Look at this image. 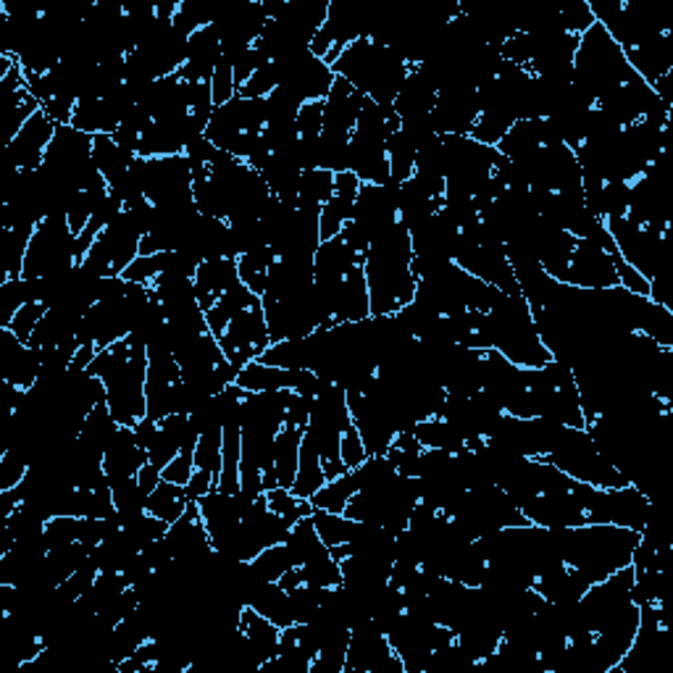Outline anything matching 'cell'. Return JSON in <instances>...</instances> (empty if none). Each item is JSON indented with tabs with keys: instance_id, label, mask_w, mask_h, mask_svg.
Returning a JSON list of instances; mask_svg holds the SVG:
<instances>
[{
	"instance_id": "ee69618b",
	"label": "cell",
	"mask_w": 673,
	"mask_h": 673,
	"mask_svg": "<svg viewBox=\"0 0 673 673\" xmlns=\"http://www.w3.org/2000/svg\"><path fill=\"white\" fill-rule=\"evenodd\" d=\"M340 455H342V463L348 466V472H353V468L361 466L363 460L369 458L366 453V445H363L361 434H358L355 424H350L345 432H342L340 437Z\"/></svg>"
},
{
	"instance_id": "74e56055",
	"label": "cell",
	"mask_w": 673,
	"mask_h": 673,
	"mask_svg": "<svg viewBox=\"0 0 673 673\" xmlns=\"http://www.w3.org/2000/svg\"><path fill=\"white\" fill-rule=\"evenodd\" d=\"M266 503H269V510H273V514L287 518V521L292 524L313 514L311 500H303V497H298L287 487L269 489V493H266Z\"/></svg>"
},
{
	"instance_id": "8fae6325",
	"label": "cell",
	"mask_w": 673,
	"mask_h": 673,
	"mask_svg": "<svg viewBox=\"0 0 673 673\" xmlns=\"http://www.w3.org/2000/svg\"><path fill=\"white\" fill-rule=\"evenodd\" d=\"M143 237L145 231L139 227L135 210L124 208L122 214L97 235V240L93 242V248L87 250V256H84L80 266L95 279L122 277L126 266L139 256V240H143Z\"/></svg>"
},
{
	"instance_id": "30bf717a",
	"label": "cell",
	"mask_w": 673,
	"mask_h": 673,
	"mask_svg": "<svg viewBox=\"0 0 673 673\" xmlns=\"http://www.w3.org/2000/svg\"><path fill=\"white\" fill-rule=\"evenodd\" d=\"M76 237L66 214L45 216L34 229L24 258V279H55L76 269Z\"/></svg>"
},
{
	"instance_id": "52a82bcc",
	"label": "cell",
	"mask_w": 673,
	"mask_h": 673,
	"mask_svg": "<svg viewBox=\"0 0 673 673\" xmlns=\"http://www.w3.org/2000/svg\"><path fill=\"white\" fill-rule=\"evenodd\" d=\"M636 72L629 66L627 55L615 45V40L594 21L579 38L577 55H573V82L579 84L592 101H600L610 90L631 80Z\"/></svg>"
},
{
	"instance_id": "7bdbcfd3",
	"label": "cell",
	"mask_w": 673,
	"mask_h": 673,
	"mask_svg": "<svg viewBox=\"0 0 673 673\" xmlns=\"http://www.w3.org/2000/svg\"><path fill=\"white\" fill-rule=\"evenodd\" d=\"M27 472H30V463L21 458L19 453L3 451V455H0V493H3V489H13L17 484H21Z\"/></svg>"
},
{
	"instance_id": "9c48e42d",
	"label": "cell",
	"mask_w": 673,
	"mask_h": 673,
	"mask_svg": "<svg viewBox=\"0 0 673 673\" xmlns=\"http://www.w3.org/2000/svg\"><path fill=\"white\" fill-rule=\"evenodd\" d=\"M266 130V97H242L235 95L229 103L216 105L210 116L206 137L210 145L229 156L248 161L261 143Z\"/></svg>"
},
{
	"instance_id": "7402d4cb",
	"label": "cell",
	"mask_w": 673,
	"mask_h": 673,
	"mask_svg": "<svg viewBox=\"0 0 673 673\" xmlns=\"http://www.w3.org/2000/svg\"><path fill=\"white\" fill-rule=\"evenodd\" d=\"M434 103H437V87H434V82L424 72H421L418 66H411V72H408V76H405L395 103H392L395 116L397 118L426 116V114H432Z\"/></svg>"
},
{
	"instance_id": "ac0fdd59",
	"label": "cell",
	"mask_w": 673,
	"mask_h": 673,
	"mask_svg": "<svg viewBox=\"0 0 673 673\" xmlns=\"http://www.w3.org/2000/svg\"><path fill=\"white\" fill-rule=\"evenodd\" d=\"M358 227L366 231L369 240L390 229L397 219V185H361L353 206V219Z\"/></svg>"
},
{
	"instance_id": "4fadbf2b",
	"label": "cell",
	"mask_w": 673,
	"mask_h": 673,
	"mask_svg": "<svg viewBox=\"0 0 673 673\" xmlns=\"http://www.w3.org/2000/svg\"><path fill=\"white\" fill-rule=\"evenodd\" d=\"M219 345L235 369L248 366L250 361H258L263 355V350L271 345V336L261 294H250L248 303L231 315L227 332L219 336Z\"/></svg>"
},
{
	"instance_id": "8d00e7d4",
	"label": "cell",
	"mask_w": 673,
	"mask_h": 673,
	"mask_svg": "<svg viewBox=\"0 0 673 673\" xmlns=\"http://www.w3.org/2000/svg\"><path fill=\"white\" fill-rule=\"evenodd\" d=\"M221 442L224 426H210V429L200 432L198 445H195V468L198 472H208L214 476L221 474Z\"/></svg>"
},
{
	"instance_id": "cb8c5ba5",
	"label": "cell",
	"mask_w": 673,
	"mask_h": 673,
	"mask_svg": "<svg viewBox=\"0 0 673 673\" xmlns=\"http://www.w3.org/2000/svg\"><path fill=\"white\" fill-rule=\"evenodd\" d=\"M306 426L290 424L284 421L282 429L277 434V445H273V472H277L279 487L292 489L294 476H298L300 463V445H303Z\"/></svg>"
},
{
	"instance_id": "6da1fadb",
	"label": "cell",
	"mask_w": 673,
	"mask_h": 673,
	"mask_svg": "<svg viewBox=\"0 0 673 673\" xmlns=\"http://www.w3.org/2000/svg\"><path fill=\"white\" fill-rule=\"evenodd\" d=\"M87 374L97 376L105 387V403L118 426L135 429L145 418V376H147V350L137 334L111 342L97 350Z\"/></svg>"
},
{
	"instance_id": "b9f144b4",
	"label": "cell",
	"mask_w": 673,
	"mask_h": 673,
	"mask_svg": "<svg viewBox=\"0 0 673 673\" xmlns=\"http://www.w3.org/2000/svg\"><path fill=\"white\" fill-rule=\"evenodd\" d=\"M560 13V24H563V30L568 34H577V38H581L589 27L594 24V17H592V9H589L587 0H577V3L571 6H563V9H558Z\"/></svg>"
},
{
	"instance_id": "4dcf8cb0",
	"label": "cell",
	"mask_w": 673,
	"mask_h": 673,
	"mask_svg": "<svg viewBox=\"0 0 673 673\" xmlns=\"http://www.w3.org/2000/svg\"><path fill=\"white\" fill-rule=\"evenodd\" d=\"M416 153L418 147L403 135V130H392L387 137V161H390V182L403 185L413 177V168H416Z\"/></svg>"
},
{
	"instance_id": "44dd1931",
	"label": "cell",
	"mask_w": 673,
	"mask_h": 673,
	"mask_svg": "<svg viewBox=\"0 0 673 673\" xmlns=\"http://www.w3.org/2000/svg\"><path fill=\"white\" fill-rule=\"evenodd\" d=\"M237 279H240V273H237V258H210V261H203L193 277L195 298H198L200 311L208 313L210 308L216 306V300H219Z\"/></svg>"
},
{
	"instance_id": "e575fe53",
	"label": "cell",
	"mask_w": 673,
	"mask_h": 673,
	"mask_svg": "<svg viewBox=\"0 0 673 673\" xmlns=\"http://www.w3.org/2000/svg\"><path fill=\"white\" fill-rule=\"evenodd\" d=\"M355 493H358V487H355L353 476H350V472H348V474L336 476V479H329L324 487H321L319 493L311 497V505L315 510L342 514V510H345V505L350 503V497H353Z\"/></svg>"
},
{
	"instance_id": "d6986e66",
	"label": "cell",
	"mask_w": 673,
	"mask_h": 673,
	"mask_svg": "<svg viewBox=\"0 0 673 673\" xmlns=\"http://www.w3.org/2000/svg\"><path fill=\"white\" fill-rule=\"evenodd\" d=\"M55 124L45 111H38L9 143V166L13 172H38L45 161L48 145L55 135Z\"/></svg>"
},
{
	"instance_id": "f1b7e54d",
	"label": "cell",
	"mask_w": 673,
	"mask_h": 673,
	"mask_svg": "<svg viewBox=\"0 0 673 673\" xmlns=\"http://www.w3.org/2000/svg\"><path fill=\"white\" fill-rule=\"evenodd\" d=\"M187 508H189V500H187L185 487H179V484H172L166 479H161V484L153 489L151 497H147V503H145L147 514L161 518V521H166V524L179 521V518L185 516Z\"/></svg>"
},
{
	"instance_id": "5bb4252c",
	"label": "cell",
	"mask_w": 673,
	"mask_h": 673,
	"mask_svg": "<svg viewBox=\"0 0 673 673\" xmlns=\"http://www.w3.org/2000/svg\"><path fill=\"white\" fill-rule=\"evenodd\" d=\"M345 673H405V669L387 634L366 619L350 629Z\"/></svg>"
},
{
	"instance_id": "d4e9b609",
	"label": "cell",
	"mask_w": 673,
	"mask_h": 673,
	"mask_svg": "<svg viewBox=\"0 0 673 673\" xmlns=\"http://www.w3.org/2000/svg\"><path fill=\"white\" fill-rule=\"evenodd\" d=\"M135 158V153L124 151L111 135H93V164L101 172V177L108 182V187L130 177Z\"/></svg>"
},
{
	"instance_id": "bcb514c9",
	"label": "cell",
	"mask_w": 673,
	"mask_h": 673,
	"mask_svg": "<svg viewBox=\"0 0 673 673\" xmlns=\"http://www.w3.org/2000/svg\"><path fill=\"white\" fill-rule=\"evenodd\" d=\"M161 479H164V476H161V468L153 466V463H145V466L139 468V474H137L139 489H143L145 497H151V493L158 487Z\"/></svg>"
},
{
	"instance_id": "277c9868",
	"label": "cell",
	"mask_w": 673,
	"mask_h": 673,
	"mask_svg": "<svg viewBox=\"0 0 673 673\" xmlns=\"http://www.w3.org/2000/svg\"><path fill=\"white\" fill-rule=\"evenodd\" d=\"M332 72L348 80L369 101L392 111V103L403 87L411 66L397 51L382 45L374 38H361L350 42L340 59L332 63Z\"/></svg>"
},
{
	"instance_id": "1f68e13d",
	"label": "cell",
	"mask_w": 673,
	"mask_h": 673,
	"mask_svg": "<svg viewBox=\"0 0 673 673\" xmlns=\"http://www.w3.org/2000/svg\"><path fill=\"white\" fill-rule=\"evenodd\" d=\"M311 521L315 526V531H319L321 542H324L329 550H332V547H340V545H350V539H353L355 529H358V521H353V518H348L342 514H329V510L313 508Z\"/></svg>"
},
{
	"instance_id": "7c38bea8",
	"label": "cell",
	"mask_w": 673,
	"mask_h": 673,
	"mask_svg": "<svg viewBox=\"0 0 673 673\" xmlns=\"http://www.w3.org/2000/svg\"><path fill=\"white\" fill-rule=\"evenodd\" d=\"M145 198L156 208H187L193 203V164L185 153L166 158H135L132 164Z\"/></svg>"
},
{
	"instance_id": "ffe728a7",
	"label": "cell",
	"mask_w": 673,
	"mask_h": 673,
	"mask_svg": "<svg viewBox=\"0 0 673 673\" xmlns=\"http://www.w3.org/2000/svg\"><path fill=\"white\" fill-rule=\"evenodd\" d=\"M145 463H147V453L139 447L135 429L118 426L116 434L111 437L108 447H105V453H103L105 479H108L111 484L132 479V476L139 474V468H143Z\"/></svg>"
},
{
	"instance_id": "e0dca14e",
	"label": "cell",
	"mask_w": 673,
	"mask_h": 673,
	"mask_svg": "<svg viewBox=\"0 0 673 673\" xmlns=\"http://www.w3.org/2000/svg\"><path fill=\"white\" fill-rule=\"evenodd\" d=\"M479 111V87H472V84L442 87L432 108L434 132L437 135H472Z\"/></svg>"
},
{
	"instance_id": "9a60e30c",
	"label": "cell",
	"mask_w": 673,
	"mask_h": 673,
	"mask_svg": "<svg viewBox=\"0 0 673 673\" xmlns=\"http://www.w3.org/2000/svg\"><path fill=\"white\" fill-rule=\"evenodd\" d=\"M277 69V87L290 90L294 97L303 103L311 101H327L329 90L336 80L332 66L321 59H315L311 51L290 55V59L271 61Z\"/></svg>"
},
{
	"instance_id": "d590c367",
	"label": "cell",
	"mask_w": 673,
	"mask_h": 673,
	"mask_svg": "<svg viewBox=\"0 0 673 673\" xmlns=\"http://www.w3.org/2000/svg\"><path fill=\"white\" fill-rule=\"evenodd\" d=\"M271 261H273V250L271 248L245 252V256L237 258V273H240L242 284L248 287L252 294H263L266 273H269Z\"/></svg>"
},
{
	"instance_id": "484cf974",
	"label": "cell",
	"mask_w": 673,
	"mask_h": 673,
	"mask_svg": "<svg viewBox=\"0 0 673 673\" xmlns=\"http://www.w3.org/2000/svg\"><path fill=\"white\" fill-rule=\"evenodd\" d=\"M245 608L258 610V613L266 615L271 623H277L279 629H287L294 623L290 594H287L284 589L277 584V581H261V584L252 589L248 605Z\"/></svg>"
},
{
	"instance_id": "5b68a950",
	"label": "cell",
	"mask_w": 673,
	"mask_h": 673,
	"mask_svg": "<svg viewBox=\"0 0 673 673\" xmlns=\"http://www.w3.org/2000/svg\"><path fill=\"white\" fill-rule=\"evenodd\" d=\"M489 327H493V348L503 353L518 369H542L552 361L550 350L539 340L531 308L524 294H497L489 308Z\"/></svg>"
},
{
	"instance_id": "836d02e7",
	"label": "cell",
	"mask_w": 673,
	"mask_h": 673,
	"mask_svg": "<svg viewBox=\"0 0 673 673\" xmlns=\"http://www.w3.org/2000/svg\"><path fill=\"white\" fill-rule=\"evenodd\" d=\"M250 566L263 581H279L287 571H290V568H294L290 545L279 542V545L266 547V550H261L256 558L250 560Z\"/></svg>"
},
{
	"instance_id": "d6a6232c",
	"label": "cell",
	"mask_w": 673,
	"mask_h": 673,
	"mask_svg": "<svg viewBox=\"0 0 673 673\" xmlns=\"http://www.w3.org/2000/svg\"><path fill=\"white\" fill-rule=\"evenodd\" d=\"M334 195V174L327 168H311L300 174L298 182V203L303 206L321 208Z\"/></svg>"
},
{
	"instance_id": "ab89813d",
	"label": "cell",
	"mask_w": 673,
	"mask_h": 673,
	"mask_svg": "<svg viewBox=\"0 0 673 673\" xmlns=\"http://www.w3.org/2000/svg\"><path fill=\"white\" fill-rule=\"evenodd\" d=\"M45 313H48L45 303H24L17 311V315L11 319L9 329L19 336L21 342H24V345H30L34 329H38V324H40L42 315H45Z\"/></svg>"
},
{
	"instance_id": "8992f818",
	"label": "cell",
	"mask_w": 673,
	"mask_h": 673,
	"mask_svg": "<svg viewBox=\"0 0 673 673\" xmlns=\"http://www.w3.org/2000/svg\"><path fill=\"white\" fill-rule=\"evenodd\" d=\"M397 126L400 118L395 111H384L369 97L363 101L348 147V172H353L363 185H387L390 182L387 137Z\"/></svg>"
},
{
	"instance_id": "f35d334b",
	"label": "cell",
	"mask_w": 673,
	"mask_h": 673,
	"mask_svg": "<svg viewBox=\"0 0 673 673\" xmlns=\"http://www.w3.org/2000/svg\"><path fill=\"white\" fill-rule=\"evenodd\" d=\"M80 521H82V518H76V516L48 518L45 529H42V542H45L48 550H53V547L80 542Z\"/></svg>"
},
{
	"instance_id": "f546056e",
	"label": "cell",
	"mask_w": 673,
	"mask_h": 673,
	"mask_svg": "<svg viewBox=\"0 0 673 673\" xmlns=\"http://www.w3.org/2000/svg\"><path fill=\"white\" fill-rule=\"evenodd\" d=\"M284 542L290 545L294 566H306L308 560L329 556V547L321 542V537H319V531H315L311 516L294 521V526L290 529V535H287Z\"/></svg>"
},
{
	"instance_id": "60d3db41",
	"label": "cell",
	"mask_w": 673,
	"mask_h": 673,
	"mask_svg": "<svg viewBox=\"0 0 673 673\" xmlns=\"http://www.w3.org/2000/svg\"><path fill=\"white\" fill-rule=\"evenodd\" d=\"M210 93H214V103L224 105L229 103L231 97L237 95V84H235V63L229 59L219 61V66H216L214 76H210Z\"/></svg>"
},
{
	"instance_id": "3957f363",
	"label": "cell",
	"mask_w": 673,
	"mask_h": 673,
	"mask_svg": "<svg viewBox=\"0 0 673 673\" xmlns=\"http://www.w3.org/2000/svg\"><path fill=\"white\" fill-rule=\"evenodd\" d=\"M552 539L560 560L594 584L631 566L640 531L613 524H587L552 529Z\"/></svg>"
},
{
	"instance_id": "603a6c76",
	"label": "cell",
	"mask_w": 673,
	"mask_h": 673,
	"mask_svg": "<svg viewBox=\"0 0 673 673\" xmlns=\"http://www.w3.org/2000/svg\"><path fill=\"white\" fill-rule=\"evenodd\" d=\"M240 634H242V640L248 642L252 655H256L258 665H263L266 661H271V658H277L279 634H282V629H279L277 623H271L266 615L258 613V610L242 608Z\"/></svg>"
},
{
	"instance_id": "83f0119b",
	"label": "cell",
	"mask_w": 673,
	"mask_h": 673,
	"mask_svg": "<svg viewBox=\"0 0 673 673\" xmlns=\"http://www.w3.org/2000/svg\"><path fill=\"white\" fill-rule=\"evenodd\" d=\"M324 484H327V474L324 466H321V455L315 451L313 439L306 434L303 445H300V463H298V476H294L292 484V493L303 497V500H311Z\"/></svg>"
},
{
	"instance_id": "7a4b0ae2",
	"label": "cell",
	"mask_w": 673,
	"mask_h": 673,
	"mask_svg": "<svg viewBox=\"0 0 673 673\" xmlns=\"http://www.w3.org/2000/svg\"><path fill=\"white\" fill-rule=\"evenodd\" d=\"M411 261V231L400 221L371 240L366 256H363L371 315H392L413 303L418 279L413 277Z\"/></svg>"
},
{
	"instance_id": "ba28073f",
	"label": "cell",
	"mask_w": 673,
	"mask_h": 673,
	"mask_svg": "<svg viewBox=\"0 0 673 673\" xmlns=\"http://www.w3.org/2000/svg\"><path fill=\"white\" fill-rule=\"evenodd\" d=\"M545 460L560 468L566 476H571V479L592 484L598 489H619L631 484L629 476L600 453V447L594 445L592 434L587 429L566 426L552 453L545 455Z\"/></svg>"
},
{
	"instance_id": "4316f807",
	"label": "cell",
	"mask_w": 673,
	"mask_h": 673,
	"mask_svg": "<svg viewBox=\"0 0 673 673\" xmlns=\"http://www.w3.org/2000/svg\"><path fill=\"white\" fill-rule=\"evenodd\" d=\"M413 437L418 439V445L424 447V451H442V453L468 451V439L463 437L453 424H447V421L439 416L418 421V424L413 426Z\"/></svg>"
},
{
	"instance_id": "2e32d148",
	"label": "cell",
	"mask_w": 673,
	"mask_h": 673,
	"mask_svg": "<svg viewBox=\"0 0 673 673\" xmlns=\"http://www.w3.org/2000/svg\"><path fill=\"white\" fill-rule=\"evenodd\" d=\"M560 284L579 287V290H610V287H619L613 256L605 248H600L598 242L577 237V245H573Z\"/></svg>"
},
{
	"instance_id": "f6af8a7d",
	"label": "cell",
	"mask_w": 673,
	"mask_h": 673,
	"mask_svg": "<svg viewBox=\"0 0 673 673\" xmlns=\"http://www.w3.org/2000/svg\"><path fill=\"white\" fill-rule=\"evenodd\" d=\"M195 472V451H179L177 458H174L168 466L161 472L166 482L179 484V487H187L189 476Z\"/></svg>"
}]
</instances>
